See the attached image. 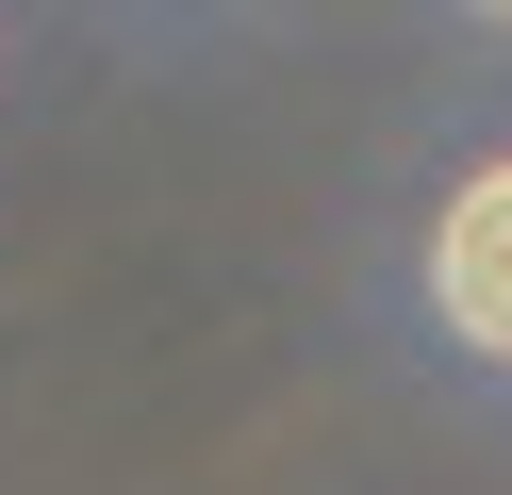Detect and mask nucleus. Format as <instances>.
<instances>
[{"label": "nucleus", "mask_w": 512, "mask_h": 495, "mask_svg": "<svg viewBox=\"0 0 512 495\" xmlns=\"http://www.w3.org/2000/svg\"><path fill=\"white\" fill-rule=\"evenodd\" d=\"M430 297H446V330H463L479 363H512V165H479V182L446 198V231H430Z\"/></svg>", "instance_id": "f257e3e1"}, {"label": "nucleus", "mask_w": 512, "mask_h": 495, "mask_svg": "<svg viewBox=\"0 0 512 495\" xmlns=\"http://www.w3.org/2000/svg\"><path fill=\"white\" fill-rule=\"evenodd\" d=\"M496 17H512V0H496Z\"/></svg>", "instance_id": "f03ea898"}]
</instances>
